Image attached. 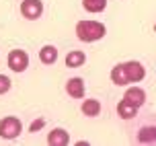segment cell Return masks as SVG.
Wrapping results in <instances>:
<instances>
[{
  "instance_id": "cell-1",
  "label": "cell",
  "mask_w": 156,
  "mask_h": 146,
  "mask_svg": "<svg viewBox=\"0 0 156 146\" xmlns=\"http://www.w3.org/2000/svg\"><path fill=\"white\" fill-rule=\"evenodd\" d=\"M105 33H107V29L99 21H78L76 23V35L80 41L93 43V41H99L101 37H105Z\"/></svg>"
},
{
  "instance_id": "cell-2",
  "label": "cell",
  "mask_w": 156,
  "mask_h": 146,
  "mask_svg": "<svg viewBox=\"0 0 156 146\" xmlns=\"http://www.w3.org/2000/svg\"><path fill=\"white\" fill-rule=\"evenodd\" d=\"M21 130H23V123H21L19 117L8 115V117H4V119H0V136H2V138L12 140L21 134Z\"/></svg>"
},
{
  "instance_id": "cell-3",
  "label": "cell",
  "mask_w": 156,
  "mask_h": 146,
  "mask_svg": "<svg viewBox=\"0 0 156 146\" xmlns=\"http://www.w3.org/2000/svg\"><path fill=\"white\" fill-rule=\"evenodd\" d=\"M27 66H29V56H27V52H23V49H12L8 54V68L12 70V72H23V70H27Z\"/></svg>"
},
{
  "instance_id": "cell-4",
  "label": "cell",
  "mask_w": 156,
  "mask_h": 146,
  "mask_svg": "<svg viewBox=\"0 0 156 146\" xmlns=\"http://www.w3.org/2000/svg\"><path fill=\"white\" fill-rule=\"evenodd\" d=\"M21 13H23L25 19H39L41 13H43V2L41 0H25L23 4H21Z\"/></svg>"
},
{
  "instance_id": "cell-5",
  "label": "cell",
  "mask_w": 156,
  "mask_h": 146,
  "mask_svg": "<svg viewBox=\"0 0 156 146\" xmlns=\"http://www.w3.org/2000/svg\"><path fill=\"white\" fill-rule=\"evenodd\" d=\"M123 68H125V74H127V80L129 82H140L142 78L146 76V70L142 66L140 62H123Z\"/></svg>"
},
{
  "instance_id": "cell-6",
  "label": "cell",
  "mask_w": 156,
  "mask_h": 146,
  "mask_svg": "<svg viewBox=\"0 0 156 146\" xmlns=\"http://www.w3.org/2000/svg\"><path fill=\"white\" fill-rule=\"evenodd\" d=\"M123 99L127 101V103H132V105H136V107L140 109L144 103H146V93L142 91L140 86H129L127 91H125Z\"/></svg>"
},
{
  "instance_id": "cell-7",
  "label": "cell",
  "mask_w": 156,
  "mask_h": 146,
  "mask_svg": "<svg viewBox=\"0 0 156 146\" xmlns=\"http://www.w3.org/2000/svg\"><path fill=\"white\" fill-rule=\"evenodd\" d=\"M68 142H70V136H68V132L64 128H55L47 136V144L49 146H66Z\"/></svg>"
},
{
  "instance_id": "cell-8",
  "label": "cell",
  "mask_w": 156,
  "mask_h": 146,
  "mask_svg": "<svg viewBox=\"0 0 156 146\" xmlns=\"http://www.w3.org/2000/svg\"><path fill=\"white\" fill-rule=\"evenodd\" d=\"M66 93L74 97V99H82L84 97V80L82 78H70L68 82H66Z\"/></svg>"
},
{
  "instance_id": "cell-9",
  "label": "cell",
  "mask_w": 156,
  "mask_h": 146,
  "mask_svg": "<svg viewBox=\"0 0 156 146\" xmlns=\"http://www.w3.org/2000/svg\"><path fill=\"white\" fill-rule=\"evenodd\" d=\"M111 80H113V85H117V86H125V85H129V80H127V74H125L123 64H117L115 68L111 70Z\"/></svg>"
},
{
  "instance_id": "cell-10",
  "label": "cell",
  "mask_w": 156,
  "mask_h": 146,
  "mask_svg": "<svg viewBox=\"0 0 156 146\" xmlns=\"http://www.w3.org/2000/svg\"><path fill=\"white\" fill-rule=\"evenodd\" d=\"M117 113H119V117H123V119H132V117H136V113H138V107L132 105V103H127L125 99H121L119 105H117Z\"/></svg>"
},
{
  "instance_id": "cell-11",
  "label": "cell",
  "mask_w": 156,
  "mask_h": 146,
  "mask_svg": "<svg viewBox=\"0 0 156 146\" xmlns=\"http://www.w3.org/2000/svg\"><path fill=\"white\" fill-rule=\"evenodd\" d=\"M84 62H86V56H84V52H80V49L68 52V56H66V66H68V68H78V66H82Z\"/></svg>"
},
{
  "instance_id": "cell-12",
  "label": "cell",
  "mask_w": 156,
  "mask_h": 146,
  "mask_svg": "<svg viewBox=\"0 0 156 146\" xmlns=\"http://www.w3.org/2000/svg\"><path fill=\"white\" fill-rule=\"evenodd\" d=\"M80 109H82V113H84L86 117H97L99 113H101V103H99L97 99H86Z\"/></svg>"
},
{
  "instance_id": "cell-13",
  "label": "cell",
  "mask_w": 156,
  "mask_h": 146,
  "mask_svg": "<svg viewBox=\"0 0 156 146\" xmlns=\"http://www.w3.org/2000/svg\"><path fill=\"white\" fill-rule=\"evenodd\" d=\"M39 60L43 62V64H54V62L58 60V49H55V46H43L41 47Z\"/></svg>"
},
{
  "instance_id": "cell-14",
  "label": "cell",
  "mask_w": 156,
  "mask_h": 146,
  "mask_svg": "<svg viewBox=\"0 0 156 146\" xmlns=\"http://www.w3.org/2000/svg\"><path fill=\"white\" fill-rule=\"evenodd\" d=\"M82 6L88 13H103L107 8V0H82Z\"/></svg>"
},
{
  "instance_id": "cell-15",
  "label": "cell",
  "mask_w": 156,
  "mask_h": 146,
  "mask_svg": "<svg viewBox=\"0 0 156 146\" xmlns=\"http://www.w3.org/2000/svg\"><path fill=\"white\" fill-rule=\"evenodd\" d=\"M10 91V78L4 76V74H0V95H4V93Z\"/></svg>"
},
{
  "instance_id": "cell-16",
  "label": "cell",
  "mask_w": 156,
  "mask_h": 146,
  "mask_svg": "<svg viewBox=\"0 0 156 146\" xmlns=\"http://www.w3.org/2000/svg\"><path fill=\"white\" fill-rule=\"evenodd\" d=\"M43 126H45V119H35V122L31 123V128H29V130H31V132H37V130H41Z\"/></svg>"
},
{
  "instance_id": "cell-17",
  "label": "cell",
  "mask_w": 156,
  "mask_h": 146,
  "mask_svg": "<svg viewBox=\"0 0 156 146\" xmlns=\"http://www.w3.org/2000/svg\"><path fill=\"white\" fill-rule=\"evenodd\" d=\"M154 31H156V23H154Z\"/></svg>"
}]
</instances>
